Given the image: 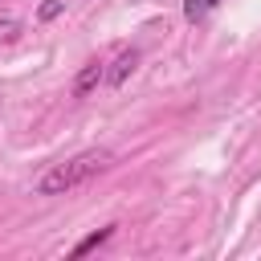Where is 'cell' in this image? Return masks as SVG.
Wrapping results in <instances>:
<instances>
[{"label":"cell","mask_w":261,"mask_h":261,"mask_svg":"<svg viewBox=\"0 0 261 261\" xmlns=\"http://www.w3.org/2000/svg\"><path fill=\"white\" fill-rule=\"evenodd\" d=\"M16 37H20V20L16 16H0V45H8Z\"/></svg>","instance_id":"obj_6"},{"label":"cell","mask_w":261,"mask_h":261,"mask_svg":"<svg viewBox=\"0 0 261 261\" xmlns=\"http://www.w3.org/2000/svg\"><path fill=\"white\" fill-rule=\"evenodd\" d=\"M65 12V0H45L41 8H37V20H57Z\"/></svg>","instance_id":"obj_7"},{"label":"cell","mask_w":261,"mask_h":261,"mask_svg":"<svg viewBox=\"0 0 261 261\" xmlns=\"http://www.w3.org/2000/svg\"><path fill=\"white\" fill-rule=\"evenodd\" d=\"M110 237H114V224H106V228L90 232L86 241H77V245H73V257H86V253H94V249H98V245H106Z\"/></svg>","instance_id":"obj_5"},{"label":"cell","mask_w":261,"mask_h":261,"mask_svg":"<svg viewBox=\"0 0 261 261\" xmlns=\"http://www.w3.org/2000/svg\"><path fill=\"white\" fill-rule=\"evenodd\" d=\"M135 65H139V49H135V45H126V49H118V57H114V65L106 69V82H110L114 90H122V86H126V77L135 73Z\"/></svg>","instance_id":"obj_2"},{"label":"cell","mask_w":261,"mask_h":261,"mask_svg":"<svg viewBox=\"0 0 261 261\" xmlns=\"http://www.w3.org/2000/svg\"><path fill=\"white\" fill-rule=\"evenodd\" d=\"M102 167H110V151H82V155H73V159H65V163L49 167V171L41 175L37 192H41V196H65V192H73L77 184H86V179H90L94 171H102Z\"/></svg>","instance_id":"obj_1"},{"label":"cell","mask_w":261,"mask_h":261,"mask_svg":"<svg viewBox=\"0 0 261 261\" xmlns=\"http://www.w3.org/2000/svg\"><path fill=\"white\" fill-rule=\"evenodd\" d=\"M220 4H224V0H184V20L200 24V20H208V16H212Z\"/></svg>","instance_id":"obj_4"},{"label":"cell","mask_w":261,"mask_h":261,"mask_svg":"<svg viewBox=\"0 0 261 261\" xmlns=\"http://www.w3.org/2000/svg\"><path fill=\"white\" fill-rule=\"evenodd\" d=\"M102 77H106L102 61H98V57H94V61H86V65H82V73L73 77V94H77V98H86V94H90V90H94Z\"/></svg>","instance_id":"obj_3"}]
</instances>
